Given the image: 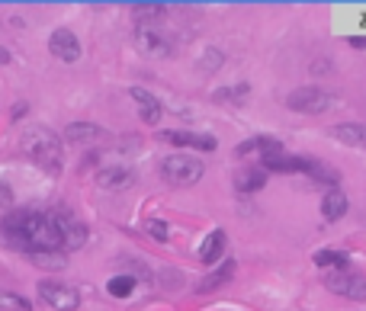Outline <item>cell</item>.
<instances>
[{
    "label": "cell",
    "instance_id": "cell-1",
    "mask_svg": "<svg viewBox=\"0 0 366 311\" xmlns=\"http://www.w3.org/2000/svg\"><path fill=\"white\" fill-rule=\"evenodd\" d=\"M0 241L7 244L10 251H23L26 257H29V254H39V251H61L55 215L39 212V209L10 212L7 219L0 221Z\"/></svg>",
    "mask_w": 366,
    "mask_h": 311
},
{
    "label": "cell",
    "instance_id": "cell-2",
    "mask_svg": "<svg viewBox=\"0 0 366 311\" xmlns=\"http://www.w3.org/2000/svg\"><path fill=\"white\" fill-rule=\"evenodd\" d=\"M20 144H23L26 158L36 160L39 167H46L48 174H58L61 164H65V151H61L58 135H55L52 129H46V125H32V129H26L23 138H20Z\"/></svg>",
    "mask_w": 366,
    "mask_h": 311
},
{
    "label": "cell",
    "instance_id": "cell-3",
    "mask_svg": "<svg viewBox=\"0 0 366 311\" xmlns=\"http://www.w3.org/2000/svg\"><path fill=\"white\" fill-rule=\"evenodd\" d=\"M206 174V164L193 154H170L164 164H161V177L170 183V186H193V183L203 180Z\"/></svg>",
    "mask_w": 366,
    "mask_h": 311
},
{
    "label": "cell",
    "instance_id": "cell-4",
    "mask_svg": "<svg viewBox=\"0 0 366 311\" xmlns=\"http://www.w3.org/2000/svg\"><path fill=\"white\" fill-rule=\"evenodd\" d=\"M286 106L296 109V113H328L331 106H337V99L328 90H318V87H302V90H292L286 97Z\"/></svg>",
    "mask_w": 366,
    "mask_h": 311
},
{
    "label": "cell",
    "instance_id": "cell-5",
    "mask_svg": "<svg viewBox=\"0 0 366 311\" xmlns=\"http://www.w3.org/2000/svg\"><path fill=\"white\" fill-rule=\"evenodd\" d=\"M325 286H328L334 296L353 298V302H366V276L347 273V270H334V273L325 276Z\"/></svg>",
    "mask_w": 366,
    "mask_h": 311
},
{
    "label": "cell",
    "instance_id": "cell-6",
    "mask_svg": "<svg viewBox=\"0 0 366 311\" xmlns=\"http://www.w3.org/2000/svg\"><path fill=\"white\" fill-rule=\"evenodd\" d=\"M39 296L46 298L55 311H77V305H81V296H77L71 286L58 282V279H42L39 282Z\"/></svg>",
    "mask_w": 366,
    "mask_h": 311
},
{
    "label": "cell",
    "instance_id": "cell-7",
    "mask_svg": "<svg viewBox=\"0 0 366 311\" xmlns=\"http://www.w3.org/2000/svg\"><path fill=\"white\" fill-rule=\"evenodd\" d=\"M55 225H58V237H61V251H77V247H84L87 241V228L74 219L71 212L65 209H55Z\"/></svg>",
    "mask_w": 366,
    "mask_h": 311
},
{
    "label": "cell",
    "instance_id": "cell-8",
    "mask_svg": "<svg viewBox=\"0 0 366 311\" xmlns=\"http://www.w3.org/2000/svg\"><path fill=\"white\" fill-rule=\"evenodd\" d=\"M135 46L142 55H148V58H170L174 55V42H170L164 32L151 29V26H142L135 36Z\"/></svg>",
    "mask_w": 366,
    "mask_h": 311
},
{
    "label": "cell",
    "instance_id": "cell-9",
    "mask_svg": "<svg viewBox=\"0 0 366 311\" xmlns=\"http://www.w3.org/2000/svg\"><path fill=\"white\" fill-rule=\"evenodd\" d=\"M48 52L58 61H65V64H74L81 58V42H77V36L71 29H55L48 36Z\"/></svg>",
    "mask_w": 366,
    "mask_h": 311
},
{
    "label": "cell",
    "instance_id": "cell-10",
    "mask_svg": "<svg viewBox=\"0 0 366 311\" xmlns=\"http://www.w3.org/2000/svg\"><path fill=\"white\" fill-rule=\"evenodd\" d=\"M260 167H264V170H273V174H305L309 160H305V158H296V154H286V151H273V154H264Z\"/></svg>",
    "mask_w": 366,
    "mask_h": 311
},
{
    "label": "cell",
    "instance_id": "cell-11",
    "mask_svg": "<svg viewBox=\"0 0 366 311\" xmlns=\"http://www.w3.org/2000/svg\"><path fill=\"white\" fill-rule=\"evenodd\" d=\"M161 141L177 144V148H193V151H212L215 138L212 135H199V132H161Z\"/></svg>",
    "mask_w": 366,
    "mask_h": 311
},
{
    "label": "cell",
    "instance_id": "cell-12",
    "mask_svg": "<svg viewBox=\"0 0 366 311\" xmlns=\"http://www.w3.org/2000/svg\"><path fill=\"white\" fill-rule=\"evenodd\" d=\"M97 183L103 186V190H126V186H132L135 183V174H132V167H122V164H113V167H103L97 174Z\"/></svg>",
    "mask_w": 366,
    "mask_h": 311
},
{
    "label": "cell",
    "instance_id": "cell-13",
    "mask_svg": "<svg viewBox=\"0 0 366 311\" xmlns=\"http://www.w3.org/2000/svg\"><path fill=\"white\" fill-rule=\"evenodd\" d=\"M267 183V170L264 167H241L235 174V190L238 193H257Z\"/></svg>",
    "mask_w": 366,
    "mask_h": 311
},
{
    "label": "cell",
    "instance_id": "cell-14",
    "mask_svg": "<svg viewBox=\"0 0 366 311\" xmlns=\"http://www.w3.org/2000/svg\"><path fill=\"white\" fill-rule=\"evenodd\" d=\"M132 99L138 103V109H142V119L148 122V125H158V119H161V103L151 97L148 90H142V87H132Z\"/></svg>",
    "mask_w": 366,
    "mask_h": 311
},
{
    "label": "cell",
    "instance_id": "cell-15",
    "mask_svg": "<svg viewBox=\"0 0 366 311\" xmlns=\"http://www.w3.org/2000/svg\"><path fill=\"white\" fill-rule=\"evenodd\" d=\"M331 135L344 144L360 148V144H366V125H360V122H341V125H331Z\"/></svg>",
    "mask_w": 366,
    "mask_h": 311
},
{
    "label": "cell",
    "instance_id": "cell-16",
    "mask_svg": "<svg viewBox=\"0 0 366 311\" xmlns=\"http://www.w3.org/2000/svg\"><path fill=\"white\" fill-rule=\"evenodd\" d=\"M321 212H325L328 221L344 219V215H347V193H341V190L325 193V199H321Z\"/></svg>",
    "mask_w": 366,
    "mask_h": 311
},
{
    "label": "cell",
    "instance_id": "cell-17",
    "mask_svg": "<svg viewBox=\"0 0 366 311\" xmlns=\"http://www.w3.org/2000/svg\"><path fill=\"white\" fill-rule=\"evenodd\" d=\"M65 138H68V141H77V144H87V141L103 138V129L93 125V122H71L68 129H65Z\"/></svg>",
    "mask_w": 366,
    "mask_h": 311
},
{
    "label": "cell",
    "instance_id": "cell-18",
    "mask_svg": "<svg viewBox=\"0 0 366 311\" xmlns=\"http://www.w3.org/2000/svg\"><path fill=\"white\" fill-rule=\"evenodd\" d=\"M222 251H225V231H212V235L206 237V244H203V251H199V260L206 266H215L219 263V257H222Z\"/></svg>",
    "mask_w": 366,
    "mask_h": 311
},
{
    "label": "cell",
    "instance_id": "cell-19",
    "mask_svg": "<svg viewBox=\"0 0 366 311\" xmlns=\"http://www.w3.org/2000/svg\"><path fill=\"white\" fill-rule=\"evenodd\" d=\"M312 263L321 266V270H347V266H351V257L341 251H318L312 257Z\"/></svg>",
    "mask_w": 366,
    "mask_h": 311
},
{
    "label": "cell",
    "instance_id": "cell-20",
    "mask_svg": "<svg viewBox=\"0 0 366 311\" xmlns=\"http://www.w3.org/2000/svg\"><path fill=\"white\" fill-rule=\"evenodd\" d=\"M29 260L36 266H42V270H65V263H68V257L61 251H39V254H29Z\"/></svg>",
    "mask_w": 366,
    "mask_h": 311
},
{
    "label": "cell",
    "instance_id": "cell-21",
    "mask_svg": "<svg viewBox=\"0 0 366 311\" xmlns=\"http://www.w3.org/2000/svg\"><path fill=\"white\" fill-rule=\"evenodd\" d=\"M305 174L312 177V180H325V183H331V186H334L337 180H341V174H337V170H331L328 164H321V160H309V167H305Z\"/></svg>",
    "mask_w": 366,
    "mask_h": 311
},
{
    "label": "cell",
    "instance_id": "cell-22",
    "mask_svg": "<svg viewBox=\"0 0 366 311\" xmlns=\"http://www.w3.org/2000/svg\"><path fill=\"white\" fill-rule=\"evenodd\" d=\"M132 13H135L138 23H151V20H158V16L168 13V7H164V4H135Z\"/></svg>",
    "mask_w": 366,
    "mask_h": 311
},
{
    "label": "cell",
    "instance_id": "cell-23",
    "mask_svg": "<svg viewBox=\"0 0 366 311\" xmlns=\"http://www.w3.org/2000/svg\"><path fill=\"white\" fill-rule=\"evenodd\" d=\"M107 289H109V296L126 298V296H132V289H135V276H113V279L107 282Z\"/></svg>",
    "mask_w": 366,
    "mask_h": 311
},
{
    "label": "cell",
    "instance_id": "cell-24",
    "mask_svg": "<svg viewBox=\"0 0 366 311\" xmlns=\"http://www.w3.org/2000/svg\"><path fill=\"white\" fill-rule=\"evenodd\" d=\"M231 273H235V263L231 260H225V263L219 266V273H212L203 286H199V292H209V289H215V286H222V282H229L231 279Z\"/></svg>",
    "mask_w": 366,
    "mask_h": 311
},
{
    "label": "cell",
    "instance_id": "cell-25",
    "mask_svg": "<svg viewBox=\"0 0 366 311\" xmlns=\"http://www.w3.org/2000/svg\"><path fill=\"white\" fill-rule=\"evenodd\" d=\"M0 311H32L29 302L23 296H13V292H0Z\"/></svg>",
    "mask_w": 366,
    "mask_h": 311
},
{
    "label": "cell",
    "instance_id": "cell-26",
    "mask_svg": "<svg viewBox=\"0 0 366 311\" xmlns=\"http://www.w3.org/2000/svg\"><path fill=\"white\" fill-rule=\"evenodd\" d=\"M145 231L151 237H158V241H168V237H170V225H168V221H161V219H148Z\"/></svg>",
    "mask_w": 366,
    "mask_h": 311
},
{
    "label": "cell",
    "instance_id": "cell-27",
    "mask_svg": "<svg viewBox=\"0 0 366 311\" xmlns=\"http://www.w3.org/2000/svg\"><path fill=\"white\" fill-rule=\"evenodd\" d=\"M241 97H248V87H229V90L215 93V99H241Z\"/></svg>",
    "mask_w": 366,
    "mask_h": 311
},
{
    "label": "cell",
    "instance_id": "cell-28",
    "mask_svg": "<svg viewBox=\"0 0 366 311\" xmlns=\"http://www.w3.org/2000/svg\"><path fill=\"white\" fill-rule=\"evenodd\" d=\"M10 205H13V190L7 183H0V209H10Z\"/></svg>",
    "mask_w": 366,
    "mask_h": 311
},
{
    "label": "cell",
    "instance_id": "cell-29",
    "mask_svg": "<svg viewBox=\"0 0 366 311\" xmlns=\"http://www.w3.org/2000/svg\"><path fill=\"white\" fill-rule=\"evenodd\" d=\"M351 46L353 48H366V36H351Z\"/></svg>",
    "mask_w": 366,
    "mask_h": 311
},
{
    "label": "cell",
    "instance_id": "cell-30",
    "mask_svg": "<svg viewBox=\"0 0 366 311\" xmlns=\"http://www.w3.org/2000/svg\"><path fill=\"white\" fill-rule=\"evenodd\" d=\"M23 113H26V103H16V106H13V119H23Z\"/></svg>",
    "mask_w": 366,
    "mask_h": 311
},
{
    "label": "cell",
    "instance_id": "cell-31",
    "mask_svg": "<svg viewBox=\"0 0 366 311\" xmlns=\"http://www.w3.org/2000/svg\"><path fill=\"white\" fill-rule=\"evenodd\" d=\"M7 61H10V52L7 48H0V64H7Z\"/></svg>",
    "mask_w": 366,
    "mask_h": 311
}]
</instances>
